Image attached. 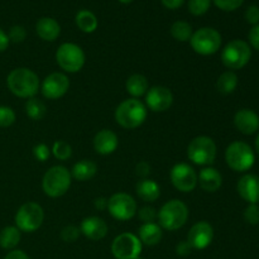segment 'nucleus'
Listing matches in <instances>:
<instances>
[{
  "label": "nucleus",
  "mask_w": 259,
  "mask_h": 259,
  "mask_svg": "<svg viewBox=\"0 0 259 259\" xmlns=\"http://www.w3.org/2000/svg\"><path fill=\"white\" fill-rule=\"evenodd\" d=\"M118 146V136L109 129H103L94 138V148L101 156H108V154L114 153Z\"/></svg>",
  "instance_id": "obj_20"
},
{
  "label": "nucleus",
  "mask_w": 259,
  "mask_h": 259,
  "mask_svg": "<svg viewBox=\"0 0 259 259\" xmlns=\"http://www.w3.org/2000/svg\"><path fill=\"white\" fill-rule=\"evenodd\" d=\"M35 32L40 39L46 40V42H53L60 37L61 25L53 18L43 17L38 19L37 24H35Z\"/></svg>",
  "instance_id": "obj_22"
},
{
  "label": "nucleus",
  "mask_w": 259,
  "mask_h": 259,
  "mask_svg": "<svg viewBox=\"0 0 259 259\" xmlns=\"http://www.w3.org/2000/svg\"><path fill=\"white\" fill-rule=\"evenodd\" d=\"M137 195L139 196V199L143 200L144 202H153L161 195V187L157 184L156 181L149 179H142L141 181H138L136 186Z\"/></svg>",
  "instance_id": "obj_23"
},
{
  "label": "nucleus",
  "mask_w": 259,
  "mask_h": 259,
  "mask_svg": "<svg viewBox=\"0 0 259 259\" xmlns=\"http://www.w3.org/2000/svg\"><path fill=\"white\" fill-rule=\"evenodd\" d=\"M4 259H29V257H28L23 250L13 249L12 252H9L7 255H5Z\"/></svg>",
  "instance_id": "obj_46"
},
{
  "label": "nucleus",
  "mask_w": 259,
  "mask_h": 259,
  "mask_svg": "<svg viewBox=\"0 0 259 259\" xmlns=\"http://www.w3.org/2000/svg\"><path fill=\"white\" fill-rule=\"evenodd\" d=\"M81 232L80 228L75 227V225H68L61 230V239L66 243H73L78 239Z\"/></svg>",
  "instance_id": "obj_35"
},
{
  "label": "nucleus",
  "mask_w": 259,
  "mask_h": 259,
  "mask_svg": "<svg viewBox=\"0 0 259 259\" xmlns=\"http://www.w3.org/2000/svg\"><path fill=\"white\" fill-rule=\"evenodd\" d=\"M157 219L162 229L175 232L186 224L189 219V209L181 200H169L159 209Z\"/></svg>",
  "instance_id": "obj_3"
},
{
  "label": "nucleus",
  "mask_w": 259,
  "mask_h": 259,
  "mask_svg": "<svg viewBox=\"0 0 259 259\" xmlns=\"http://www.w3.org/2000/svg\"><path fill=\"white\" fill-rule=\"evenodd\" d=\"M27 37V32H25L24 27L22 25H14V27L10 28L9 34H8V38H9L10 42L14 43H22L23 40Z\"/></svg>",
  "instance_id": "obj_39"
},
{
  "label": "nucleus",
  "mask_w": 259,
  "mask_h": 259,
  "mask_svg": "<svg viewBox=\"0 0 259 259\" xmlns=\"http://www.w3.org/2000/svg\"><path fill=\"white\" fill-rule=\"evenodd\" d=\"M211 0H189L187 3V8L189 12L195 17H201V15L206 14L209 12L210 7H211Z\"/></svg>",
  "instance_id": "obj_33"
},
{
  "label": "nucleus",
  "mask_w": 259,
  "mask_h": 259,
  "mask_svg": "<svg viewBox=\"0 0 259 259\" xmlns=\"http://www.w3.org/2000/svg\"><path fill=\"white\" fill-rule=\"evenodd\" d=\"M108 210L109 214L114 219L119 220V222H126L136 217L138 206H137V202L133 196L125 194V192H118V194H114L110 199H108Z\"/></svg>",
  "instance_id": "obj_11"
},
{
  "label": "nucleus",
  "mask_w": 259,
  "mask_h": 259,
  "mask_svg": "<svg viewBox=\"0 0 259 259\" xmlns=\"http://www.w3.org/2000/svg\"><path fill=\"white\" fill-rule=\"evenodd\" d=\"M71 180V172L65 166H53L43 176L42 189L47 196L61 197L70 189Z\"/></svg>",
  "instance_id": "obj_4"
},
{
  "label": "nucleus",
  "mask_w": 259,
  "mask_h": 259,
  "mask_svg": "<svg viewBox=\"0 0 259 259\" xmlns=\"http://www.w3.org/2000/svg\"><path fill=\"white\" fill-rule=\"evenodd\" d=\"M45 220V211L37 202H25L15 214V225L20 232L33 233L40 228Z\"/></svg>",
  "instance_id": "obj_8"
},
{
  "label": "nucleus",
  "mask_w": 259,
  "mask_h": 259,
  "mask_svg": "<svg viewBox=\"0 0 259 259\" xmlns=\"http://www.w3.org/2000/svg\"><path fill=\"white\" fill-rule=\"evenodd\" d=\"M15 121V113L10 106L2 105L0 106V126L8 128L13 125Z\"/></svg>",
  "instance_id": "obj_34"
},
{
  "label": "nucleus",
  "mask_w": 259,
  "mask_h": 259,
  "mask_svg": "<svg viewBox=\"0 0 259 259\" xmlns=\"http://www.w3.org/2000/svg\"><path fill=\"white\" fill-rule=\"evenodd\" d=\"M94 206L98 210L108 209V199H106V197H96V199L94 200Z\"/></svg>",
  "instance_id": "obj_48"
},
{
  "label": "nucleus",
  "mask_w": 259,
  "mask_h": 259,
  "mask_svg": "<svg viewBox=\"0 0 259 259\" xmlns=\"http://www.w3.org/2000/svg\"><path fill=\"white\" fill-rule=\"evenodd\" d=\"M125 89L129 95L133 96L134 99H138L141 96L146 95L147 91H148V80H147L146 76L139 75V73L132 75L126 80Z\"/></svg>",
  "instance_id": "obj_26"
},
{
  "label": "nucleus",
  "mask_w": 259,
  "mask_h": 259,
  "mask_svg": "<svg viewBox=\"0 0 259 259\" xmlns=\"http://www.w3.org/2000/svg\"><path fill=\"white\" fill-rule=\"evenodd\" d=\"M20 242V230L17 227H5L0 232V247L4 249H14Z\"/></svg>",
  "instance_id": "obj_28"
},
{
  "label": "nucleus",
  "mask_w": 259,
  "mask_h": 259,
  "mask_svg": "<svg viewBox=\"0 0 259 259\" xmlns=\"http://www.w3.org/2000/svg\"><path fill=\"white\" fill-rule=\"evenodd\" d=\"M238 192L240 197L249 204L259 202V177L255 175H244L238 181Z\"/></svg>",
  "instance_id": "obj_18"
},
{
  "label": "nucleus",
  "mask_w": 259,
  "mask_h": 259,
  "mask_svg": "<svg viewBox=\"0 0 259 259\" xmlns=\"http://www.w3.org/2000/svg\"><path fill=\"white\" fill-rule=\"evenodd\" d=\"M192 50L201 56H210L217 53L222 46V34L215 28L204 27L192 33L189 40Z\"/></svg>",
  "instance_id": "obj_7"
},
{
  "label": "nucleus",
  "mask_w": 259,
  "mask_h": 259,
  "mask_svg": "<svg viewBox=\"0 0 259 259\" xmlns=\"http://www.w3.org/2000/svg\"><path fill=\"white\" fill-rule=\"evenodd\" d=\"M76 25L83 33H94L98 29V18L93 12L88 9H82L77 12L75 17Z\"/></svg>",
  "instance_id": "obj_27"
},
{
  "label": "nucleus",
  "mask_w": 259,
  "mask_h": 259,
  "mask_svg": "<svg viewBox=\"0 0 259 259\" xmlns=\"http://www.w3.org/2000/svg\"><path fill=\"white\" fill-rule=\"evenodd\" d=\"M147 106L139 99H126L121 101L115 110V120L125 129H136L147 119Z\"/></svg>",
  "instance_id": "obj_2"
},
{
  "label": "nucleus",
  "mask_w": 259,
  "mask_h": 259,
  "mask_svg": "<svg viewBox=\"0 0 259 259\" xmlns=\"http://www.w3.org/2000/svg\"><path fill=\"white\" fill-rule=\"evenodd\" d=\"M80 232L90 240H101L108 234L105 220L99 217H89L81 222Z\"/></svg>",
  "instance_id": "obj_17"
},
{
  "label": "nucleus",
  "mask_w": 259,
  "mask_h": 259,
  "mask_svg": "<svg viewBox=\"0 0 259 259\" xmlns=\"http://www.w3.org/2000/svg\"><path fill=\"white\" fill-rule=\"evenodd\" d=\"M225 161L233 171L245 172L254 164V152L244 142H233L225 151Z\"/></svg>",
  "instance_id": "obj_6"
},
{
  "label": "nucleus",
  "mask_w": 259,
  "mask_h": 259,
  "mask_svg": "<svg viewBox=\"0 0 259 259\" xmlns=\"http://www.w3.org/2000/svg\"><path fill=\"white\" fill-rule=\"evenodd\" d=\"M70 89V80L62 72H53L43 80L40 85L42 95L48 100H57L66 95Z\"/></svg>",
  "instance_id": "obj_14"
},
{
  "label": "nucleus",
  "mask_w": 259,
  "mask_h": 259,
  "mask_svg": "<svg viewBox=\"0 0 259 259\" xmlns=\"http://www.w3.org/2000/svg\"><path fill=\"white\" fill-rule=\"evenodd\" d=\"M138 217L139 219L143 222V224H148V223H154V220L157 219V214L158 212L156 211V209L152 206H144L142 209H139Z\"/></svg>",
  "instance_id": "obj_38"
},
{
  "label": "nucleus",
  "mask_w": 259,
  "mask_h": 259,
  "mask_svg": "<svg viewBox=\"0 0 259 259\" xmlns=\"http://www.w3.org/2000/svg\"><path fill=\"white\" fill-rule=\"evenodd\" d=\"M142 245L137 235L123 233L111 243V253L116 259H137L141 257Z\"/></svg>",
  "instance_id": "obj_12"
},
{
  "label": "nucleus",
  "mask_w": 259,
  "mask_h": 259,
  "mask_svg": "<svg viewBox=\"0 0 259 259\" xmlns=\"http://www.w3.org/2000/svg\"><path fill=\"white\" fill-rule=\"evenodd\" d=\"M252 50L242 39H234L228 43L222 52V62L229 70H240L249 62Z\"/></svg>",
  "instance_id": "obj_9"
},
{
  "label": "nucleus",
  "mask_w": 259,
  "mask_h": 259,
  "mask_svg": "<svg viewBox=\"0 0 259 259\" xmlns=\"http://www.w3.org/2000/svg\"><path fill=\"white\" fill-rule=\"evenodd\" d=\"M33 154H34L35 159L39 162H46L51 156V149L48 148L47 144L39 143L33 148Z\"/></svg>",
  "instance_id": "obj_40"
},
{
  "label": "nucleus",
  "mask_w": 259,
  "mask_h": 259,
  "mask_svg": "<svg viewBox=\"0 0 259 259\" xmlns=\"http://www.w3.org/2000/svg\"><path fill=\"white\" fill-rule=\"evenodd\" d=\"M234 125L240 133L252 136L259 129V116L250 109H242L235 114Z\"/></svg>",
  "instance_id": "obj_19"
},
{
  "label": "nucleus",
  "mask_w": 259,
  "mask_h": 259,
  "mask_svg": "<svg viewBox=\"0 0 259 259\" xmlns=\"http://www.w3.org/2000/svg\"><path fill=\"white\" fill-rule=\"evenodd\" d=\"M139 240L142 244L148 245V247H153L161 242L162 237H163V232L162 228L156 223H148V224H142L139 228Z\"/></svg>",
  "instance_id": "obj_24"
},
{
  "label": "nucleus",
  "mask_w": 259,
  "mask_h": 259,
  "mask_svg": "<svg viewBox=\"0 0 259 259\" xmlns=\"http://www.w3.org/2000/svg\"><path fill=\"white\" fill-rule=\"evenodd\" d=\"M53 156L60 161H67L72 156V148L70 144L65 141H56L52 146Z\"/></svg>",
  "instance_id": "obj_32"
},
{
  "label": "nucleus",
  "mask_w": 259,
  "mask_h": 259,
  "mask_svg": "<svg viewBox=\"0 0 259 259\" xmlns=\"http://www.w3.org/2000/svg\"><path fill=\"white\" fill-rule=\"evenodd\" d=\"M119 3H121V4H131L132 2H133V0H118Z\"/></svg>",
  "instance_id": "obj_50"
},
{
  "label": "nucleus",
  "mask_w": 259,
  "mask_h": 259,
  "mask_svg": "<svg viewBox=\"0 0 259 259\" xmlns=\"http://www.w3.org/2000/svg\"><path fill=\"white\" fill-rule=\"evenodd\" d=\"M7 85L15 96L22 99L34 98L40 89L39 77L32 70L19 67L8 75Z\"/></svg>",
  "instance_id": "obj_1"
},
{
  "label": "nucleus",
  "mask_w": 259,
  "mask_h": 259,
  "mask_svg": "<svg viewBox=\"0 0 259 259\" xmlns=\"http://www.w3.org/2000/svg\"><path fill=\"white\" fill-rule=\"evenodd\" d=\"M174 104V94L164 86H153L146 94V106L153 113H163Z\"/></svg>",
  "instance_id": "obj_15"
},
{
  "label": "nucleus",
  "mask_w": 259,
  "mask_h": 259,
  "mask_svg": "<svg viewBox=\"0 0 259 259\" xmlns=\"http://www.w3.org/2000/svg\"><path fill=\"white\" fill-rule=\"evenodd\" d=\"M70 172L72 179H75L76 181L85 182L95 176L96 172H98V166H96L95 162L90 161V159H81L73 164Z\"/></svg>",
  "instance_id": "obj_25"
},
{
  "label": "nucleus",
  "mask_w": 259,
  "mask_h": 259,
  "mask_svg": "<svg viewBox=\"0 0 259 259\" xmlns=\"http://www.w3.org/2000/svg\"><path fill=\"white\" fill-rule=\"evenodd\" d=\"M238 86V76L233 71H227L222 73L217 81V89L223 95H229L234 93Z\"/></svg>",
  "instance_id": "obj_29"
},
{
  "label": "nucleus",
  "mask_w": 259,
  "mask_h": 259,
  "mask_svg": "<svg viewBox=\"0 0 259 259\" xmlns=\"http://www.w3.org/2000/svg\"><path fill=\"white\" fill-rule=\"evenodd\" d=\"M192 248L191 245L189 244L187 240H184V242H180L176 247V253L180 255V257H187V255L191 254Z\"/></svg>",
  "instance_id": "obj_42"
},
{
  "label": "nucleus",
  "mask_w": 259,
  "mask_h": 259,
  "mask_svg": "<svg viewBox=\"0 0 259 259\" xmlns=\"http://www.w3.org/2000/svg\"><path fill=\"white\" fill-rule=\"evenodd\" d=\"M172 185L181 192H191L197 186V174L187 163H177L169 172Z\"/></svg>",
  "instance_id": "obj_13"
},
{
  "label": "nucleus",
  "mask_w": 259,
  "mask_h": 259,
  "mask_svg": "<svg viewBox=\"0 0 259 259\" xmlns=\"http://www.w3.org/2000/svg\"><path fill=\"white\" fill-rule=\"evenodd\" d=\"M197 184L204 191L217 192L223 185V177L214 167H205L197 175Z\"/></svg>",
  "instance_id": "obj_21"
},
{
  "label": "nucleus",
  "mask_w": 259,
  "mask_h": 259,
  "mask_svg": "<svg viewBox=\"0 0 259 259\" xmlns=\"http://www.w3.org/2000/svg\"><path fill=\"white\" fill-rule=\"evenodd\" d=\"M56 61L63 71L76 73L85 65V53L75 43H62L56 52Z\"/></svg>",
  "instance_id": "obj_10"
},
{
  "label": "nucleus",
  "mask_w": 259,
  "mask_h": 259,
  "mask_svg": "<svg viewBox=\"0 0 259 259\" xmlns=\"http://www.w3.org/2000/svg\"><path fill=\"white\" fill-rule=\"evenodd\" d=\"M25 113L32 120H42L47 113V108L42 100L37 98H30L25 103Z\"/></svg>",
  "instance_id": "obj_31"
},
{
  "label": "nucleus",
  "mask_w": 259,
  "mask_h": 259,
  "mask_svg": "<svg viewBox=\"0 0 259 259\" xmlns=\"http://www.w3.org/2000/svg\"><path fill=\"white\" fill-rule=\"evenodd\" d=\"M244 219L248 224H259V206L257 204H249L244 210Z\"/></svg>",
  "instance_id": "obj_37"
},
{
  "label": "nucleus",
  "mask_w": 259,
  "mask_h": 259,
  "mask_svg": "<svg viewBox=\"0 0 259 259\" xmlns=\"http://www.w3.org/2000/svg\"><path fill=\"white\" fill-rule=\"evenodd\" d=\"M161 3L163 4L164 8H167V9L176 10L184 5L185 0H161Z\"/></svg>",
  "instance_id": "obj_45"
},
{
  "label": "nucleus",
  "mask_w": 259,
  "mask_h": 259,
  "mask_svg": "<svg viewBox=\"0 0 259 259\" xmlns=\"http://www.w3.org/2000/svg\"><path fill=\"white\" fill-rule=\"evenodd\" d=\"M249 42L253 48L259 51V24L253 25L252 29L249 30Z\"/></svg>",
  "instance_id": "obj_44"
},
{
  "label": "nucleus",
  "mask_w": 259,
  "mask_h": 259,
  "mask_svg": "<svg viewBox=\"0 0 259 259\" xmlns=\"http://www.w3.org/2000/svg\"><path fill=\"white\" fill-rule=\"evenodd\" d=\"M255 149H257V152H258V154H259V134H258L257 139H255Z\"/></svg>",
  "instance_id": "obj_49"
},
{
  "label": "nucleus",
  "mask_w": 259,
  "mask_h": 259,
  "mask_svg": "<svg viewBox=\"0 0 259 259\" xmlns=\"http://www.w3.org/2000/svg\"><path fill=\"white\" fill-rule=\"evenodd\" d=\"M211 2L220 10H224V12H234L238 8L242 7L244 0H211Z\"/></svg>",
  "instance_id": "obj_36"
},
{
  "label": "nucleus",
  "mask_w": 259,
  "mask_h": 259,
  "mask_svg": "<svg viewBox=\"0 0 259 259\" xmlns=\"http://www.w3.org/2000/svg\"><path fill=\"white\" fill-rule=\"evenodd\" d=\"M136 174L137 176L142 177V179H146V177L151 174V166L144 161L139 162L136 167Z\"/></svg>",
  "instance_id": "obj_43"
},
{
  "label": "nucleus",
  "mask_w": 259,
  "mask_h": 259,
  "mask_svg": "<svg viewBox=\"0 0 259 259\" xmlns=\"http://www.w3.org/2000/svg\"><path fill=\"white\" fill-rule=\"evenodd\" d=\"M187 157L197 166H210L217 158V144L210 137H196L187 147Z\"/></svg>",
  "instance_id": "obj_5"
},
{
  "label": "nucleus",
  "mask_w": 259,
  "mask_h": 259,
  "mask_svg": "<svg viewBox=\"0 0 259 259\" xmlns=\"http://www.w3.org/2000/svg\"><path fill=\"white\" fill-rule=\"evenodd\" d=\"M214 239V229L207 222H199L194 224L187 234V242L192 249L204 250L211 244Z\"/></svg>",
  "instance_id": "obj_16"
},
{
  "label": "nucleus",
  "mask_w": 259,
  "mask_h": 259,
  "mask_svg": "<svg viewBox=\"0 0 259 259\" xmlns=\"http://www.w3.org/2000/svg\"><path fill=\"white\" fill-rule=\"evenodd\" d=\"M9 38H8V34L4 32V30L0 28V52H4L8 47H9Z\"/></svg>",
  "instance_id": "obj_47"
},
{
  "label": "nucleus",
  "mask_w": 259,
  "mask_h": 259,
  "mask_svg": "<svg viewBox=\"0 0 259 259\" xmlns=\"http://www.w3.org/2000/svg\"><path fill=\"white\" fill-rule=\"evenodd\" d=\"M169 33L176 39L177 42H189L192 37V27L190 23L185 22V20H176L174 24L171 25Z\"/></svg>",
  "instance_id": "obj_30"
},
{
  "label": "nucleus",
  "mask_w": 259,
  "mask_h": 259,
  "mask_svg": "<svg viewBox=\"0 0 259 259\" xmlns=\"http://www.w3.org/2000/svg\"><path fill=\"white\" fill-rule=\"evenodd\" d=\"M245 20L252 25L259 24V7L257 5H250L248 9L245 10Z\"/></svg>",
  "instance_id": "obj_41"
}]
</instances>
